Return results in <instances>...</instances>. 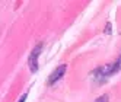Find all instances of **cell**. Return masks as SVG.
<instances>
[{
  "label": "cell",
  "instance_id": "4",
  "mask_svg": "<svg viewBox=\"0 0 121 102\" xmlns=\"http://www.w3.org/2000/svg\"><path fill=\"white\" fill-rule=\"evenodd\" d=\"M104 34H107V35H111V34H112V23L111 22H107L105 29H104Z\"/></svg>",
  "mask_w": 121,
  "mask_h": 102
},
{
  "label": "cell",
  "instance_id": "3",
  "mask_svg": "<svg viewBox=\"0 0 121 102\" xmlns=\"http://www.w3.org/2000/svg\"><path fill=\"white\" fill-rule=\"evenodd\" d=\"M66 70H67V66H66V64L58 66L57 69L50 74V77H48V80H47V85H48V86H53V85H56L58 80H61V77L66 74Z\"/></svg>",
  "mask_w": 121,
  "mask_h": 102
},
{
  "label": "cell",
  "instance_id": "2",
  "mask_svg": "<svg viewBox=\"0 0 121 102\" xmlns=\"http://www.w3.org/2000/svg\"><path fill=\"white\" fill-rule=\"evenodd\" d=\"M41 51H42V44H38L35 45V48H34L31 51V54H29V58H28V64H29V69L32 73H35L38 72V57L41 54Z\"/></svg>",
  "mask_w": 121,
  "mask_h": 102
},
{
  "label": "cell",
  "instance_id": "1",
  "mask_svg": "<svg viewBox=\"0 0 121 102\" xmlns=\"http://www.w3.org/2000/svg\"><path fill=\"white\" fill-rule=\"evenodd\" d=\"M118 72H121V55L117 57L115 61H112V63H109L107 66L98 67L96 70H93L92 72V76L95 77V80L101 85V83H105L107 79H109L111 76L117 74Z\"/></svg>",
  "mask_w": 121,
  "mask_h": 102
},
{
  "label": "cell",
  "instance_id": "5",
  "mask_svg": "<svg viewBox=\"0 0 121 102\" xmlns=\"http://www.w3.org/2000/svg\"><path fill=\"white\" fill-rule=\"evenodd\" d=\"M95 102H109V98H108V95H102V96H99Z\"/></svg>",
  "mask_w": 121,
  "mask_h": 102
},
{
  "label": "cell",
  "instance_id": "6",
  "mask_svg": "<svg viewBox=\"0 0 121 102\" xmlns=\"http://www.w3.org/2000/svg\"><path fill=\"white\" fill-rule=\"evenodd\" d=\"M26 98H28V93H23V95L19 98V101H18V102H25V101H26Z\"/></svg>",
  "mask_w": 121,
  "mask_h": 102
}]
</instances>
